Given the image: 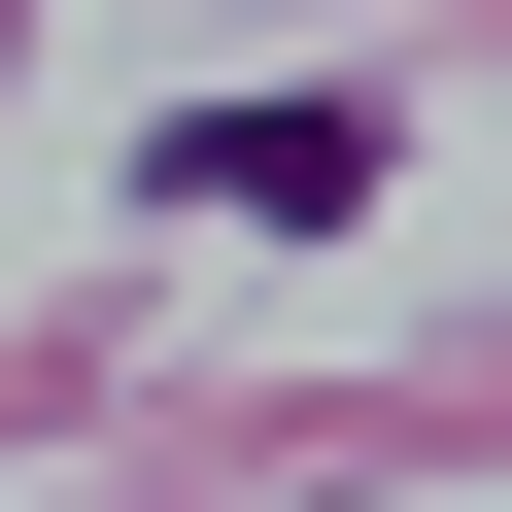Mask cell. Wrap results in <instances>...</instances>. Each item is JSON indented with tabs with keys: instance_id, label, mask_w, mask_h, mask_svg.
I'll use <instances>...</instances> for the list:
<instances>
[{
	"instance_id": "cell-1",
	"label": "cell",
	"mask_w": 512,
	"mask_h": 512,
	"mask_svg": "<svg viewBox=\"0 0 512 512\" xmlns=\"http://www.w3.org/2000/svg\"><path fill=\"white\" fill-rule=\"evenodd\" d=\"M171 205H205V239H342V205H376V103H205Z\"/></svg>"
}]
</instances>
